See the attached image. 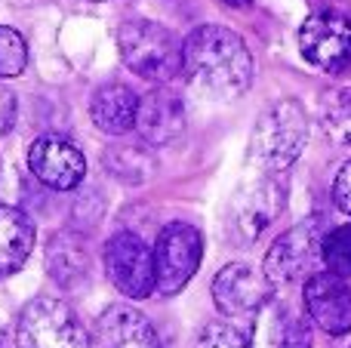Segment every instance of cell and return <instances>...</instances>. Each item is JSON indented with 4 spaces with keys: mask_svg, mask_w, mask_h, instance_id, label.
<instances>
[{
    "mask_svg": "<svg viewBox=\"0 0 351 348\" xmlns=\"http://www.w3.org/2000/svg\"><path fill=\"white\" fill-rule=\"evenodd\" d=\"M253 55L237 31L225 25H197L182 40V74L210 99H237L253 84Z\"/></svg>",
    "mask_w": 351,
    "mask_h": 348,
    "instance_id": "obj_1",
    "label": "cell"
},
{
    "mask_svg": "<svg viewBox=\"0 0 351 348\" xmlns=\"http://www.w3.org/2000/svg\"><path fill=\"white\" fill-rule=\"evenodd\" d=\"M308 142V114L296 99H280L262 111L250 136V160L268 176L290 170Z\"/></svg>",
    "mask_w": 351,
    "mask_h": 348,
    "instance_id": "obj_2",
    "label": "cell"
},
{
    "mask_svg": "<svg viewBox=\"0 0 351 348\" xmlns=\"http://www.w3.org/2000/svg\"><path fill=\"white\" fill-rule=\"evenodd\" d=\"M117 49L123 65L142 80L170 84L176 74H182V40L152 18L123 22L117 31Z\"/></svg>",
    "mask_w": 351,
    "mask_h": 348,
    "instance_id": "obj_3",
    "label": "cell"
},
{
    "mask_svg": "<svg viewBox=\"0 0 351 348\" xmlns=\"http://www.w3.org/2000/svg\"><path fill=\"white\" fill-rule=\"evenodd\" d=\"M16 348H93L80 318L56 296H34L16 324Z\"/></svg>",
    "mask_w": 351,
    "mask_h": 348,
    "instance_id": "obj_4",
    "label": "cell"
},
{
    "mask_svg": "<svg viewBox=\"0 0 351 348\" xmlns=\"http://www.w3.org/2000/svg\"><path fill=\"white\" fill-rule=\"evenodd\" d=\"M102 265L108 281L127 299H148L158 290L154 277V250L136 232H117L105 240Z\"/></svg>",
    "mask_w": 351,
    "mask_h": 348,
    "instance_id": "obj_5",
    "label": "cell"
},
{
    "mask_svg": "<svg viewBox=\"0 0 351 348\" xmlns=\"http://www.w3.org/2000/svg\"><path fill=\"white\" fill-rule=\"evenodd\" d=\"M204 259V234L188 222H170L160 228L158 244H154V277H158V293L176 296L185 290V284L194 277Z\"/></svg>",
    "mask_w": 351,
    "mask_h": 348,
    "instance_id": "obj_6",
    "label": "cell"
},
{
    "mask_svg": "<svg viewBox=\"0 0 351 348\" xmlns=\"http://www.w3.org/2000/svg\"><path fill=\"white\" fill-rule=\"evenodd\" d=\"M321 240H324V228L317 219H305L299 225L287 228L265 253V265L262 271L268 275V281L274 287H287L311 277L315 265L321 262Z\"/></svg>",
    "mask_w": 351,
    "mask_h": 348,
    "instance_id": "obj_7",
    "label": "cell"
},
{
    "mask_svg": "<svg viewBox=\"0 0 351 348\" xmlns=\"http://www.w3.org/2000/svg\"><path fill=\"white\" fill-rule=\"evenodd\" d=\"M299 49L321 71L346 74L351 68V22L336 12H315L299 28Z\"/></svg>",
    "mask_w": 351,
    "mask_h": 348,
    "instance_id": "obj_8",
    "label": "cell"
},
{
    "mask_svg": "<svg viewBox=\"0 0 351 348\" xmlns=\"http://www.w3.org/2000/svg\"><path fill=\"white\" fill-rule=\"evenodd\" d=\"M284 185L278 182V176L262 173V179L250 182L247 188H241V195L234 197L228 213V228L234 244H250L256 240L284 210Z\"/></svg>",
    "mask_w": 351,
    "mask_h": 348,
    "instance_id": "obj_9",
    "label": "cell"
},
{
    "mask_svg": "<svg viewBox=\"0 0 351 348\" xmlns=\"http://www.w3.org/2000/svg\"><path fill=\"white\" fill-rule=\"evenodd\" d=\"M271 287L265 271L247 262H231L213 277V302L228 318H250L265 308L271 299Z\"/></svg>",
    "mask_w": 351,
    "mask_h": 348,
    "instance_id": "obj_10",
    "label": "cell"
},
{
    "mask_svg": "<svg viewBox=\"0 0 351 348\" xmlns=\"http://www.w3.org/2000/svg\"><path fill=\"white\" fill-rule=\"evenodd\" d=\"M28 170L53 191H74L86 176V158L65 136H37L28 148Z\"/></svg>",
    "mask_w": 351,
    "mask_h": 348,
    "instance_id": "obj_11",
    "label": "cell"
},
{
    "mask_svg": "<svg viewBox=\"0 0 351 348\" xmlns=\"http://www.w3.org/2000/svg\"><path fill=\"white\" fill-rule=\"evenodd\" d=\"M302 302L308 318L330 336L351 333V287L333 271H321L305 281Z\"/></svg>",
    "mask_w": 351,
    "mask_h": 348,
    "instance_id": "obj_12",
    "label": "cell"
},
{
    "mask_svg": "<svg viewBox=\"0 0 351 348\" xmlns=\"http://www.w3.org/2000/svg\"><path fill=\"white\" fill-rule=\"evenodd\" d=\"M136 133L145 145H170L185 133V102L167 86L139 96V111H136Z\"/></svg>",
    "mask_w": 351,
    "mask_h": 348,
    "instance_id": "obj_13",
    "label": "cell"
},
{
    "mask_svg": "<svg viewBox=\"0 0 351 348\" xmlns=\"http://www.w3.org/2000/svg\"><path fill=\"white\" fill-rule=\"evenodd\" d=\"M90 339L93 348H164L152 321L133 306H108Z\"/></svg>",
    "mask_w": 351,
    "mask_h": 348,
    "instance_id": "obj_14",
    "label": "cell"
},
{
    "mask_svg": "<svg viewBox=\"0 0 351 348\" xmlns=\"http://www.w3.org/2000/svg\"><path fill=\"white\" fill-rule=\"evenodd\" d=\"M47 271L65 290L86 287V281L93 275V259H90V247H86L84 234L80 232L53 234V240L47 247Z\"/></svg>",
    "mask_w": 351,
    "mask_h": 348,
    "instance_id": "obj_15",
    "label": "cell"
},
{
    "mask_svg": "<svg viewBox=\"0 0 351 348\" xmlns=\"http://www.w3.org/2000/svg\"><path fill=\"white\" fill-rule=\"evenodd\" d=\"M136 111H139V96L121 80L102 84L90 99V117L105 136H123L136 129Z\"/></svg>",
    "mask_w": 351,
    "mask_h": 348,
    "instance_id": "obj_16",
    "label": "cell"
},
{
    "mask_svg": "<svg viewBox=\"0 0 351 348\" xmlns=\"http://www.w3.org/2000/svg\"><path fill=\"white\" fill-rule=\"evenodd\" d=\"M34 250V222L19 207H0V277L16 275Z\"/></svg>",
    "mask_w": 351,
    "mask_h": 348,
    "instance_id": "obj_17",
    "label": "cell"
},
{
    "mask_svg": "<svg viewBox=\"0 0 351 348\" xmlns=\"http://www.w3.org/2000/svg\"><path fill=\"white\" fill-rule=\"evenodd\" d=\"M321 127L336 145H351V86L321 99Z\"/></svg>",
    "mask_w": 351,
    "mask_h": 348,
    "instance_id": "obj_18",
    "label": "cell"
},
{
    "mask_svg": "<svg viewBox=\"0 0 351 348\" xmlns=\"http://www.w3.org/2000/svg\"><path fill=\"white\" fill-rule=\"evenodd\" d=\"M105 164L114 173L117 179H127V182H142L152 173V154L142 145H117L108 148L105 154Z\"/></svg>",
    "mask_w": 351,
    "mask_h": 348,
    "instance_id": "obj_19",
    "label": "cell"
},
{
    "mask_svg": "<svg viewBox=\"0 0 351 348\" xmlns=\"http://www.w3.org/2000/svg\"><path fill=\"white\" fill-rule=\"evenodd\" d=\"M321 262L327 265V271H333V275L351 277V222L336 225L333 232H324Z\"/></svg>",
    "mask_w": 351,
    "mask_h": 348,
    "instance_id": "obj_20",
    "label": "cell"
},
{
    "mask_svg": "<svg viewBox=\"0 0 351 348\" xmlns=\"http://www.w3.org/2000/svg\"><path fill=\"white\" fill-rule=\"evenodd\" d=\"M271 339H274V348H311L308 321L287 306L278 308L271 324Z\"/></svg>",
    "mask_w": 351,
    "mask_h": 348,
    "instance_id": "obj_21",
    "label": "cell"
},
{
    "mask_svg": "<svg viewBox=\"0 0 351 348\" xmlns=\"http://www.w3.org/2000/svg\"><path fill=\"white\" fill-rule=\"evenodd\" d=\"M28 65V43L10 25H0V80L19 77Z\"/></svg>",
    "mask_w": 351,
    "mask_h": 348,
    "instance_id": "obj_22",
    "label": "cell"
},
{
    "mask_svg": "<svg viewBox=\"0 0 351 348\" xmlns=\"http://www.w3.org/2000/svg\"><path fill=\"white\" fill-rule=\"evenodd\" d=\"M194 348H253L247 339V333H241L234 324H225V321H210V324L200 330Z\"/></svg>",
    "mask_w": 351,
    "mask_h": 348,
    "instance_id": "obj_23",
    "label": "cell"
},
{
    "mask_svg": "<svg viewBox=\"0 0 351 348\" xmlns=\"http://www.w3.org/2000/svg\"><path fill=\"white\" fill-rule=\"evenodd\" d=\"M333 203L342 210V213L351 216V160L339 166V173H336L333 179Z\"/></svg>",
    "mask_w": 351,
    "mask_h": 348,
    "instance_id": "obj_24",
    "label": "cell"
},
{
    "mask_svg": "<svg viewBox=\"0 0 351 348\" xmlns=\"http://www.w3.org/2000/svg\"><path fill=\"white\" fill-rule=\"evenodd\" d=\"M16 114H19L16 92H12L10 86L0 84V136H6L12 127H16Z\"/></svg>",
    "mask_w": 351,
    "mask_h": 348,
    "instance_id": "obj_25",
    "label": "cell"
},
{
    "mask_svg": "<svg viewBox=\"0 0 351 348\" xmlns=\"http://www.w3.org/2000/svg\"><path fill=\"white\" fill-rule=\"evenodd\" d=\"M222 3H228V6H234V10H247L253 0H222Z\"/></svg>",
    "mask_w": 351,
    "mask_h": 348,
    "instance_id": "obj_26",
    "label": "cell"
},
{
    "mask_svg": "<svg viewBox=\"0 0 351 348\" xmlns=\"http://www.w3.org/2000/svg\"><path fill=\"white\" fill-rule=\"evenodd\" d=\"M0 348H6V345H3V330H0Z\"/></svg>",
    "mask_w": 351,
    "mask_h": 348,
    "instance_id": "obj_27",
    "label": "cell"
},
{
    "mask_svg": "<svg viewBox=\"0 0 351 348\" xmlns=\"http://www.w3.org/2000/svg\"><path fill=\"white\" fill-rule=\"evenodd\" d=\"M93 3H105V0H93Z\"/></svg>",
    "mask_w": 351,
    "mask_h": 348,
    "instance_id": "obj_28",
    "label": "cell"
}]
</instances>
